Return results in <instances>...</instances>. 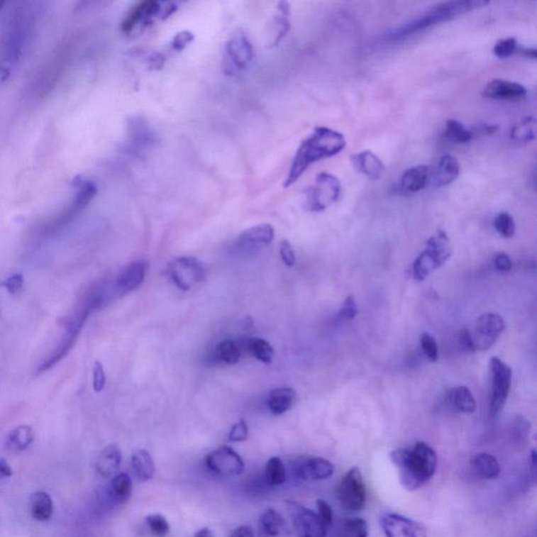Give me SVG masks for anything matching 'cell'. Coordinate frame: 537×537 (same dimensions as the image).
I'll return each instance as SVG.
<instances>
[{
	"label": "cell",
	"mask_w": 537,
	"mask_h": 537,
	"mask_svg": "<svg viewBox=\"0 0 537 537\" xmlns=\"http://www.w3.org/2000/svg\"><path fill=\"white\" fill-rule=\"evenodd\" d=\"M345 146V138L339 131L330 127H316L312 135L306 138L296 151L284 187H291L312 164L338 155Z\"/></svg>",
	"instance_id": "cell-1"
},
{
	"label": "cell",
	"mask_w": 537,
	"mask_h": 537,
	"mask_svg": "<svg viewBox=\"0 0 537 537\" xmlns=\"http://www.w3.org/2000/svg\"><path fill=\"white\" fill-rule=\"evenodd\" d=\"M391 459L398 468L401 485L407 490H416L428 483L437 471L436 451L424 442L416 443L413 448L392 451Z\"/></svg>",
	"instance_id": "cell-2"
},
{
	"label": "cell",
	"mask_w": 537,
	"mask_h": 537,
	"mask_svg": "<svg viewBox=\"0 0 537 537\" xmlns=\"http://www.w3.org/2000/svg\"><path fill=\"white\" fill-rule=\"evenodd\" d=\"M488 4L489 1L486 0H463V1L458 0V1L441 2L421 14L420 16L387 33L384 38L387 40H398L431 26L453 21L467 13L484 8Z\"/></svg>",
	"instance_id": "cell-3"
},
{
	"label": "cell",
	"mask_w": 537,
	"mask_h": 537,
	"mask_svg": "<svg viewBox=\"0 0 537 537\" xmlns=\"http://www.w3.org/2000/svg\"><path fill=\"white\" fill-rule=\"evenodd\" d=\"M453 254L450 240L446 232L438 231L426 242V247L421 252L413 264L414 279L423 282L431 274L440 269Z\"/></svg>",
	"instance_id": "cell-4"
},
{
	"label": "cell",
	"mask_w": 537,
	"mask_h": 537,
	"mask_svg": "<svg viewBox=\"0 0 537 537\" xmlns=\"http://www.w3.org/2000/svg\"><path fill=\"white\" fill-rule=\"evenodd\" d=\"M177 6L172 2L143 1L137 4L124 19L121 31L124 34L142 32L157 19H166L175 12Z\"/></svg>",
	"instance_id": "cell-5"
},
{
	"label": "cell",
	"mask_w": 537,
	"mask_h": 537,
	"mask_svg": "<svg viewBox=\"0 0 537 537\" xmlns=\"http://www.w3.org/2000/svg\"><path fill=\"white\" fill-rule=\"evenodd\" d=\"M341 184L332 173L321 172L317 175L314 186L306 194V208L310 211L321 212L338 201Z\"/></svg>",
	"instance_id": "cell-6"
},
{
	"label": "cell",
	"mask_w": 537,
	"mask_h": 537,
	"mask_svg": "<svg viewBox=\"0 0 537 537\" xmlns=\"http://www.w3.org/2000/svg\"><path fill=\"white\" fill-rule=\"evenodd\" d=\"M337 497L344 510L358 512L365 508L367 503V488L362 473L358 467H353L342 477Z\"/></svg>",
	"instance_id": "cell-7"
},
{
	"label": "cell",
	"mask_w": 537,
	"mask_h": 537,
	"mask_svg": "<svg viewBox=\"0 0 537 537\" xmlns=\"http://www.w3.org/2000/svg\"><path fill=\"white\" fill-rule=\"evenodd\" d=\"M491 403L492 415H497L505 406L512 383V370L497 357L490 359Z\"/></svg>",
	"instance_id": "cell-8"
},
{
	"label": "cell",
	"mask_w": 537,
	"mask_h": 537,
	"mask_svg": "<svg viewBox=\"0 0 537 537\" xmlns=\"http://www.w3.org/2000/svg\"><path fill=\"white\" fill-rule=\"evenodd\" d=\"M167 275L179 290L188 291L203 282L206 271L196 258L183 256L168 265Z\"/></svg>",
	"instance_id": "cell-9"
},
{
	"label": "cell",
	"mask_w": 537,
	"mask_h": 537,
	"mask_svg": "<svg viewBox=\"0 0 537 537\" xmlns=\"http://www.w3.org/2000/svg\"><path fill=\"white\" fill-rule=\"evenodd\" d=\"M505 321L499 315L487 313L477 318L471 331V345L473 350H485L493 345L503 334Z\"/></svg>",
	"instance_id": "cell-10"
},
{
	"label": "cell",
	"mask_w": 537,
	"mask_h": 537,
	"mask_svg": "<svg viewBox=\"0 0 537 537\" xmlns=\"http://www.w3.org/2000/svg\"><path fill=\"white\" fill-rule=\"evenodd\" d=\"M287 509L290 513L298 537H326L328 529L316 512L294 501L287 502Z\"/></svg>",
	"instance_id": "cell-11"
},
{
	"label": "cell",
	"mask_w": 537,
	"mask_h": 537,
	"mask_svg": "<svg viewBox=\"0 0 537 537\" xmlns=\"http://www.w3.org/2000/svg\"><path fill=\"white\" fill-rule=\"evenodd\" d=\"M206 466L214 475L223 477H238L245 471L244 460L229 446L211 451L205 460Z\"/></svg>",
	"instance_id": "cell-12"
},
{
	"label": "cell",
	"mask_w": 537,
	"mask_h": 537,
	"mask_svg": "<svg viewBox=\"0 0 537 537\" xmlns=\"http://www.w3.org/2000/svg\"><path fill=\"white\" fill-rule=\"evenodd\" d=\"M379 521L385 537H428L422 524L398 513H383Z\"/></svg>",
	"instance_id": "cell-13"
},
{
	"label": "cell",
	"mask_w": 537,
	"mask_h": 537,
	"mask_svg": "<svg viewBox=\"0 0 537 537\" xmlns=\"http://www.w3.org/2000/svg\"><path fill=\"white\" fill-rule=\"evenodd\" d=\"M226 59L234 71H245L253 59V48L242 31L233 33L226 45Z\"/></svg>",
	"instance_id": "cell-14"
},
{
	"label": "cell",
	"mask_w": 537,
	"mask_h": 537,
	"mask_svg": "<svg viewBox=\"0 0 537 537\" xmlns=\"http://www.w3.org/2000/svg\"><path fill=\"white\" fill-rule=\"evenodd\" d=\"M460 163L457 157L446 155L441 157L439 163L433 170H431L428 186L441 188L455 182L460 175Z\"/></svg>",
	"instance_id": "cell-15"
},
{
	"label": "cell",
	"mask_w": 537,
	"mask_h": 537,
	"mask_svg": "<svg viewBox=\"0 0 537 537\" xmlns=\"http://www.w3.org/2000/svg\"><path fill=\"white\" fill-rule=\"evenodd\" d=\"M335 467L323 458H309L298 465L296 475L302 481H321L334 475Z\"/></svg>",
	"instance_id": "cell-16"
},
{
	"label": "cell",
	"mask_w": 537,
	"mask_h": 537,
	"mask_svg": "<svg viewBox=\"0 0 537 537\" xmlns=\"http://www.w3.org/2000/svg\"><path fill=\"white\" fill-rule=\"evenodd\" d=\"M483 96L495 100H516L527 96V89L521 83L494 79L486 85Z\"/></svg>",
	"instance_id": "cell-17"
},
{
	"label": "cell",
	"mask_w": 537,
	"mask_h": 537,
	"mask_svg": "<svg viewBox=\"0 0 537 537\" xmlns=\"http://www.w3.org/2000/svg\"><path fill=\"white\" fill-rule=\"evenodd\" d=\"M146 272L147 264L144 260L131 262L120 272L116 279V287L121 293L133 292L143 284Z\"/></svg>",
	"instance_id": "cell-18"
},
{
	"label": "cell",
	"mask_w": 537,
	"mask_h": 537,
	"mask_svg": "<svg viewBox=\"0 0 537 537\" xmlns=\"http://www.w3.org/2000/svg\"><path fill=\"white\" fill-rule=\"evenodd\" d=\"M122 464V453L119 446L111 444L99 453L95 460L96 471L103 477H113L117 475Z\"/></svg>",
	"instance_id": "cell-19"
},
{
	"label": "cell",
	"mask_w": 537,
	"mask_h": 537,
	"mask_svg": "<svg viewBox=\"0 0 537 537\" xmlns=\"http://www.w3.org/2000/svg\"><path fill=\"white\" fill-rule=\"evenodd\" d=\"M431 167L427 165H416L403 173L399 182V189L406 194H415L428 186Z\"/></svg>",
	"instance_id": "cell-20"
},
{
	"label": "cell",
	"mask_w": 537,
	"mask_h": 537,
	"mask_svg": "<svg viewBox=\"0 0 537 537\" xmlns=\"http://www.w3.org/2000/svg\"><path fill=\"white\" fill-rule=\"evenodd\" d=\"M353 165L359 172L365 175L368 179L377 181L382 177L385 166L380 157H377L374 153L365 150L362 153L352 155Z\"/></svg>",
	"instance_id": "cell-21"
},
{
	"label": "cell",
	"mask_w": 537,
	"mask_h": 537,
	"mask_svg": "<svg viewBox=\"0 0 537 537\" xmlns=\"http://www.w3.org/2000/svg\"><path fill=\"white\" fill-rule=\"evenodd\" d=\"M274 236H275V231L271 225L260 223L243 232L238 242L240 247L251 249V248L269 245L274 240Z\"/></svg>",
	"instance_id": "cell-22"
},
{
	"label": "cell",
	"mask_w": 537,
	"mask_h": 537,
	"mask_svg": "<svg viewBox=\"0 0 537 537\" xmlns=\"http://www.w3.org/2000/svg\"><path fill=\"white\" fill-rule=\"evenodd\" d=\"M296 398H297V394L293 389L278 387L270 392L267 404L272 414L279 416L292 409Z\"/></svg>",
	"instance_id": "cell-23"
},
{
	"label": "cell",
	"mask_w": 537,
	"mask_h": 537,
	"mask_svg": "<svg viewBox=\"0 0 537 537\" xmlns=\"http://www.w3.org/2000/svg\"><path fill=\"white\" fill-rule=\"evenodd\" d=\"M290 4L286 1L279 2L277 6V14L273 17L270 31V35L272 36L270 43L272 45H277L290 31Z\"/></svg>",
	"instance_id": "cell-24"
},
{
	"label": "cell",
	"mask_w": 537,
	"mask_h": 537,
	"mask_svg": "<svg viewBox=\"0 0 537 537\" xmlns=\"http://www.w3.org/2000/svg\"><path fill=\"white\" fill-rule=\"evenodd\" d=\"M475 475L482 479L494 480L501 473V465L494 455L487 453H479L471 461Z\"/></svg>",
	"instance_id": "cell-25"
},
{
	"label": "cell",
	"mask_w": 537,
	"mask_h": 537,
	"mask_svg": "<svg viewBox=\"0 0 537 537\" xmlns=\"http://www.w3.org/2000/svg\"><path fill=\"white\" fill-rule=\"evenodd\" d=\"M109 493L111 499L116 504H124L131 499L133 493V481L127 473H117L111 477L109 486Z\"/></svg>",
	"instance_id": "cell-26"
},
{
	"label": "cell",
	"mask_w": 537,
	"mask_h": 537,
	"mask_svg": "<svg viewBox=\"0 0 537 537\" xmlns=\"http://www.w3.org/2000/svg\"><path fill=\"white\" fill-rule=\"evenodd\" d=\"M54 504L49 493L37 491L31 497V514L38 521H47L52 519Z\"/></svg>",
	"instance_id": "cell-27"
},
{
	"label": "cell",
	"mask_w": 537,
	"mask_h": 537,
	"mask_svg": "<svg viewBox=\"0 0 537 537\" xmlns=\"http://www.w3.org/2000/svg\"><path fill=\"white\" fill-rule=\"evenodd\" d=\"M448 400L451 406L460 413L472 414L477 409V403L472 392L463 385L451 389L448 394Z\"/></svg>",
	"instance_id": "cell-28"
},
{
	"label": "cell",
	"mask_w": 537,
	"mask_h": 537,
	"mask_svg": "<svg viewBox=\"0 0 537 537\" xmlns=\"http://www.w3.org/2000/svg\"><path fill=\"white\" fill-rule=\"evenodd\" d=\"M131 467L135 477L141 482L150 481L155 472V463L145 449L135 451L131 457Z\"/></svg>",
	"instance_id": "cell-29"
},
{
	"label": "cell",
	"mask_w": 537,
	"mask_h": 537,
	"mask_svg": "<svg viewBox=\"0 0 537 537\" xmlns=\"http://www.w3.org/2000/svg\"><path fill=\"white\" fill-rule=\"evenodd\" d=\"M240 355L242 350L238 344L232 339H225L214 348L212 359L218 363L232 365H236L240 360Z\"/></svg>",
	"instance_id": "cell-30"
},
{
	"label": "cell",
	"mask_w": 537,
	"mask_h": 537,
	"mask_svg": "<svg viewBox=\"0 0 537 537\" xmlns=\"http://www.w3.org/2000/svg\"><path fill=\"white\" fill-rule=\"evenodd\" d=\"M260 526L266 536L276 537L282 534L286 529V521L282 514L270 508L260 515Z\"/></svg>",
	"instance_id": "cell-31"
},
{
	"label": "cell",
	"mask_w": 537,
	"mask_h": 537,
	"mask_svg": "<svg viewBox=\"0 0 537 537\" xmlns=\"http://www.w3.org/2000/svg\"><path fill=\"white\" fill-rule=\"evenodd\" d=\"M512 141L515 143L526 144L536 140V120L534 117H525L521 122L512 127L510 133Z\"/></svg>",
	"instance_id": "cell-32"
},
{
	"label": "cell",
	"mask_w": 537,
	"mask_h": 537,
	"mask_svg": "<svg viewBox=\"0 0 537 537\" xmlns=\"http://www.w3.org/2000/svg\"><path fill=\"white\" fill-rule=\"evenodd\" d=\"M34 442V431L28 425H21L8 436L6 444L12 450L23 451Z\"/></svg>",
	"instance_id": "cell-33"
},
{
	"label": "cell",
	"mask_w": 537,
	"mask_h": 537,
	"mask_svg": "<svg viewBox=\"0 0 537 537\" xmlns=\"http://www.w3.org/2000/svg\"><path fill=\"white\" fill-rule=\"evenodd\" d=\"M265 479L270 486L282 485L286 482L287 469L282 460L278 457H273L267 462Z\"/></svg>",
	"instance_id": "cell-34"
},
{
	"label": "cell",
	"mask_w": 537,
	"mask_h": 537,
	"mask_svg": "<svg viewBox=\"0 0 537 537\" xmlns=\"http://www.w3.org/2000/svg\"><path fill=\"white\" fill-rule=\"evenodd\" d=\"M247 348L254 358L262 363H270L274 358V350L271 344L260 337H253L247 342Z\"/></svg>",
	"instance_id": "cell-35"
},
{
	"label": "cell",
	"mask_w": 537,
	"mask_h": 537,
	"mask_svg": "<svg viewBox=\"0 0 537 537\" xmlns=\"http://www.w3.org/2000/svg\"><path fill=\"white\" fill-rule=\"evenodd\" d=\"M445 137L457 143H467L475 137L471 129L466 128L461 122L457 120H448L445 128Z\"/></svg>",
	"instance_id": "cell-36"
},
{
	"label": "cell",
	"mask_w": 537,
	"mask_h": 537,
	"mask_svg": "<svg viewBox=\"0 0 537 537\" xmlns=\"http://www.w3.org/2000/svg\"><path fill=\"white\" fill-rule=\"evenodd\" d=\"M368 525L367 521L360 517L345 519L341 524L338 537H367Z\"/></svg>",
	"instance_id": "cell-37"
},
{
	"label": "cell",
	"mask_w": 537,
	"mask_h": 537,
	"mask_svg": "<svg viewBox=\"0 0 537 537\" xmlns=\"http://www.w3.org/2000/svg\"><path fill=\"white\" fill-rule=\"evenodd\" d=\"M146 524L151 533L157 537H165L170 532V526L167 519L159 513L148 515L146 517Z\"/></svg>",
	"instance_id": "cell-38"
},
{
	"label": "cell",
	"mask_w": 537,
	"mask_h": 537,
	"mask_svg": "<svg viewBox=\"0 0 537 537\" xmlns=\"http://www.w3.org/2000/svg\"><path fill=\"white\" fill-rule=\"evenodd\" d=\"M494 228L502 236L506 238H512L515 233L514 220L509 214L502 212L495 218Z\"/></svg>",
	"instance_id": "cell-39"
},
{
	"label": "cell",
	"mask_w": 537,
	"mask_h": 537,
	"mask_svg": "<svg viewBox=\"0 0 537 537\" xmlns=\"http://www.w3.org/2000/svg\"><path fill=\"white\" fill-rule=\"evenodd\" d=\"M421 348L423 353L431 362H436L439 359V348L436 339L428 333H423L420 338Z\"/></svg>",
	"instance_id": "cell-40"
},
{
	"label": "cell",
	"mask_w": 537,
	"mask_h": 537,
	"mask_svg": "<svg viewBox=\"0 0 537 537\" xmlns=\"http://www.w3.org/2000/svg\"><path fill=\"white\" fill-rule=\"evenodd\" d=\"M517 41L513 37L501 39L495 43L493 52L497 58L505 59L517 52Z\"/></svg>",
	"instance_id": "cell-41"
},
{
	"label": "cell",
	"mask_w": 537,
	"mask_h": 537,
	"mask_svg": "<svg viewBox=\"0 0 537 537\" xmlns=\"http://www.w3.org/2000/svg\"><path fill=\"white\" fill-rule=\"evenodd\" d=\"M358 306H357L356 300H355L354 296H348L344 301L343 306H342L341 312H339L338 317L344 321H350V320L355 319L357 315H358Z\"/></svg>",
	"instance_id": "cell-42"
},
{
	"label": "cell",
	"mask_w": 537,
	"mask_h": 537,
	"mask_svg": "<svg viewBox=\"0 0 537 537\" xmlns=\"http://www.w3.org/2000/svg\"><path fill=\"white\" fill-rule=\"evenodd\" d=\"M248 436H249V428H248L247 423L245 420H240L232 426L228 440L233 443L244 442L248 439Z\"/></svg>",
	"instance_id": "cell-43"
},
{
	"label": "cell",
	"mask_w": 537,
	"mask_h": 537,
	"mask_svg": "<svg viewBox=\"0 0 537 537\" xmlns=\"http://www.w3.org/2000/svg\"><path fill=\"white\" fill-rule=\"evenodd\" d=\"M317 510L318 516H319L320 521L323 524L324 527L328 530V528L332 526L333 524V510L330 504L324 499H317Z\"/></svg>",
	"instance_id": "cell-44"
},
{
	"label": "cell",
	"mask_w": 537,
	"mask_h": 537,
	"mask_svg": "<svg viewBox=\"0 0 537 537\" xmlns=\"http://www.w3.org/2000/svg\"><path fill=\"white\" fill-rule=\"evenodd\" d=\"M194 40V35L192 32H189V31H182V32L177 33L173 37L172 41H171V48L179 52V50L185 49Z\"/></svg>",
	"instance_id": "cell-45"
},
{
	"label": "cell",
	"mask_w": 537,
	"mask_h": 537,
	"mask_svg": "<svg viewBox=\"0 0 537 537\" xmlns=\"http://www.w3.org/2000/svg\"><path fill=\"white\" fill-rule=\"evenodd\" d=\"M279 253L282 262L287 267H293L296 264L295 251L289 240H284L280 242Z\"/></svg>",
	"instance_id": "cell-46"
},
{
	"label": "cell",
	"mask_w": 537,
	"mask_h": 537,
	"mask_svg": "<svg viewBox=\"0 0 537 537\" xmlns=\"http://www.w3.org/2000/svg\"><path fill=\"white\" fill-rule=\"evenodd\" d=\"M106 383L104 368L99 361H96L93 368V387L96 392H102Z\"/></svg>",
	"instance_id": "cell-47"
},
{
	"label": "cell",
	"mask_w": 537,
	"mask_h": 537,
	"mask_svg": "<svg viewBox=\"0 0 537 537\" xmlns=\"http://www.w3.org/2000/svg\"><path fill=\"white\" fill-rule=\"evenodd\" d=\"M23 276L21 274H15V275L9 277L8 279L0 282V287H4L10 293H16L17 291L23 288Z\"/></svg>",
	"instance_id": "cell-48"
},
{
	"label": "cell",
	"mask_w": 537,
	"mask_h": 537,
	"mask_svg": "<svg viewBox=\"0 0 537 537\" xmlns=\"http://www.w3.org/2000/svg\"><path fill=\"white\" fill-rule=\"evenodd\" d=\"M493 264H494L495 268L502 272H508L512 268L511 260H510L509 255L506 253L497 254L494 256V260H493Z\"/></svg>",
	"instance_id": "cell-49"
},
{
	"label": "cell",
	"mask_w": 537,
	"mask_h": 537,
	"mask_svg": "<svg viewBox=\"0 0 537 537\" xmlns=\"http://www.w3.org/2000/svg\"><path fill=\"white\" fill-rule=\"evenodd\" d=\"M12 467L9 465L6 459H0V480L12 477Z\"/></svg>",
	"instance_id": "cell-50"
},
{
	"label": "cell",
	"mask_w": 537,
	"mask_h": 537,
	"mask_svg": "<svg viewBox=\"0 0 537 537\" xmlns=\"http://www.w3.org/2000/svg\"><path fill=\"white\" fill-rule=\"evenodd\" d=\"M230 537H254L253 531L248 526H240L232 532Z\"/></svg>",
	"instance_id": "cell-51"
},
{
	"label": "cell",
	"mask_w": 537,
	"mask_h": 537,
	"mask_svg": "<svg viewBox=\"0 0 537 537\" xmlns=\"http://www.w3.org/2000/svg\"><path fill=\"white\" fill-rule=\"evenodd\" d=\"M537 455L536 449H532L529 455V472L532 479L536 480Z\"/></svg>",
	"instance_id": "cell-52"
},
{
	"label": "cell",
	"mask_w": 537,
	"mask_h": 537,
	"mask_svg": "<svg viewBox=\"0 0 537 537\" xmlns=\"http://www.w3.org/2000/svg\"><path fill=\"white\" fill-rule=\"evenodd\" d=\"M194 537H216V536H214V532H212L211 530L208 529V528H203V529L199 530V531H197L196 533L194 534Z\"/></svg>",
	"instance_id": "cell-53"
},
{
	"label": "cell",
	"mask_w": 537,
	"mask_h": 537,
	"mask_svg": "<svg viewBox=\"0 0 537 537\" xmlns=\"http://www.w3.org/2000/svg\"><path fill=\"white\" fill-rule=\"evenodd\" d=\"M524 56L528 57V58L536 59V49H524L521 50Z\"/></svg>",
	"instance_id": "cell-54"
},
{
	"label": "cell",
	"mask_w": 537,
	"mask_h": 537,
	"mask_svg": "<svg viewBox=\"0 0 537 537\" xmlns=\"http://www.w3.org/2000/svg\"><path fill=\"white\" fill-rule=\"evenodd\" d=\"M2 6V2H0V6Z\"/></svg>",
	"instance_id": "cell-55"
}]
</instances>
